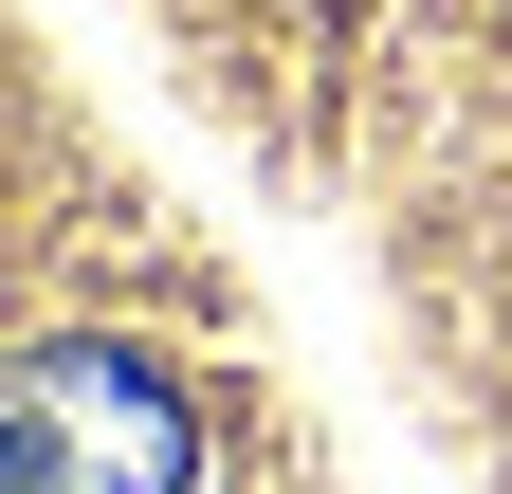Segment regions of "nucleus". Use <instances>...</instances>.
Returning <instances> with one entry per match:
<instances>
[{
  "label": "nucleus",
  "mask_w": 512,
  "mask_h": 494,
  "mask_svg": "<svg viewBox=\"0 0 512 494\" xmlns=\"http://www.w3.org/2000/svg\"><path fill=\"white\" fill-rule=\"evenodd\" d=\"M0 494H202V403L147 348L55 330L0 366Z\"/></svg>",
  "instance_id": "1"
}]
</instances>
